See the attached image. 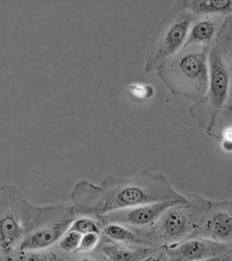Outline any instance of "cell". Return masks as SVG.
<instances>
[{
	"label": "cell",
	"instance_id": "1",
	"mask_svg": "<svg viewBox=\"0 0 232 261\" xmlns=\"http://www.w3.org/2000/svg\"><path fill=\"white\" fill-rule=\"evenodd\" d=\"M162 201H187L164 173L142 169L133 177L110 176L95 185L85 179L76 184L71 194V205L76 217L97 220L111 212Z\"/></svg>",
	"mask_w": 232,
	"mask_h": 261
},
{
	"label": "cell",
	"instance_id": "2",
	"mask_svg": "<svg viewBox=\"0 0 232 261\" xmlns=\"http://www.w3.org/2000/svg\"><path fill=\"white\" fill-rule=\"evenodd\" d=\"M232 17L226 20L217 38L210 46L209 83L207 95L194 103L189 113L199 127L209 134L218 116L231 104Z\"/></svg>",
	"mask_w": 232,
	"mask_h": 261
},
{
	"label": "cell",
	"instance_id": "3",
	"mask_svg": "<svg viewBox=\"0 0 232 261\" xmlns=\"http://www.w3.org/2000/svg\"><path fill=\"white\" fill-rule=\"evenodd\" d=\"M187 201L179 202L163 212L150 227L132 228L145 246L166 248L193 238L211 200L196 193H184Z\"/></svg>",
	"mask_w": 232,
	"mask_h": 261
},
{
	"label": "cell",
	"instance_id": "4",
	"mask_svg": "<svg viewBox=\"0 0 232 261\" xmlns=\"http://www.w3.org/2000/svg\"><path fill=\"white\" fill-rule=\"evenodd\" d=\"M210 46H183L158 69L161 80L172 93L198 103L207 95L209 83Z\"/></svg>",
	"mask_w": 232,
	"mask_h": 261
},
{
	"label": "cell",
	"instance_id": "5",
	"mask_svg": "<svg viewBox=\"0 0 232 261\" xmlns=\"http://www.w3.org/2000/svg\"><path fill=\"white\" fill-rule=\"evenodd\" d=\"M40 206L30 203L15 185L0 182V254L9 258L19 251Z\"/></svg>",
	"mask_w": 232,
	"mask_h": 261
},
{
	"label": "cell",
	"instance_id": "6",
	"mask_svg": "<svg viewBox=\"0 0 232 261\" xmlns=\"http://www.w3.org/2000/svg\"><path fill=\"white\" fill-rule=\"evenodd\" d=\"M196 17L187 1H178L162 18L150 41L145 58L146 72H153L184 46L189 29Z\"/></svg>",
	"mask_w": 232,
	"mask_h": 261
},
{
	"label": "cell",
	"instance_id": "7",
	"mask_svg": "<svg viewBox=\"0 0 232 261\" xmlns=\"http://www.w3.org/2000/svg\"><path fill=\"white\" fill-rule=\"evenodd\" d=\"M70 203L40 206L19 251L48 250L58 244L76 219Z\"/></svg>",
	"mask_w": 232,
	"mask_h": 261
},
{
	"label": "cell",
	"instance_id": "8",
	"mask_svg": "<svg viewBox=\"0 0 232 261\" xmlns=\"http://www.w3.org/2000/svg\"><path fill=\"white\" fill-rule=\"evenodd\" d=\"M193 238L232 244L231 201H211V206L201 218Z\"/></svg>",
	"mask_w": 232,
	"mask_h": 261
},
{
	"label": "cell",
	"instance_id": "9",
	"mask_svg": "<svg viewBox=\"0 0 232 261\" xmlns=\"http://www.w3.org/2000/svg\"><path fill=\"white\" fill-rule=\"evenodd\" d=\"M176 203L179 202L162 201L134 206L106 214L99 217L97 222L101 230L108 223H117L129 228L144 229L151 226L165 210Z\"/></svg>",
	"mask_w": 232,
	"mask_h": 261
},
{
	"label": "cell",
	"instance_id": "10",
	"mask_svg": "<svg viewBox=\"0 0 232 261\" xmlns=\"http://www.w3.org/2000/svg\"><path fill=\"white\" fill-rule=\"evenodd\" d=\"M164 250L170 261H204L219 257L231 258L232 244L192 238Z\"/></svg>",
	"mask_w": 232,
	"mask_h": 261
},
{
	"label": "cell",
	"instance_id": "11",
	"mask_svg": "<svg viewBox=\"0 0 232 261\" xmlns=\"http://www.w3.org/2000/svg\"><path fill=\"white\" fill-rule=\"evenodd\" d=\"M159 249L145 245L115 242L101 234L95 251L104 261H140Z\"/></svg>",
	"mask_w": 232,
	"mask_h": 261
},
{
	"label": "cell",
	"instance_id": "12",
	"mask_svg": "<svg viewBox=\"0 0 232 261\" xmlns=\"http://www.w3.org/2000/svg\"><path fill=\"white\" fill-rule=\"evenodd\" d=\"M229 16L208 15L196 18L189 29L184 46L192 44L211 46Z\"/></svg>",
	"mask_w": 232,
	"mask_h": 261
},
{
	"label": "cell",
	"instance_id": "13",
	"mask_svg": "<svg viewBox=\"0 0 232 261\" xmlns=\"http://www.w3.org/2000/svg\"><path fill=\"white\" fill-rule=\"evenodd\" d=\"M189 10L196 18L208 15L231 16L232 1H188L186 0Z\"/></svg>",
	"mask_w": 232,
	"mask_h": 261
},
{
	"label": "cell",
	"instance_id": "14",
	"mask_svg": "<svg viewBox=\"0 0 232 261\" xmlns=\"http://www.w3.org/2000/svg\"><path fill=\"white\" fill-rule=\"evenodd\" d=\"M101 234L115 242L143 245L133 229L122 224L117 223L105 224L101 228Z\"/></svg>",
	"mask_w": 232,
	"mask_h": 261
},
{
	"label": "cell",
	"instance_id": "15",
	"mask_svg": "<svg viewBox=\"0 0 232 261\" xmlns=\"http://www.w3.org/2000/svg\"><path fill=\"white\" fill-rule=\"evenodd\" d=\"M58 255L50 249L43 250L18 251L7 261H58Z\"/></svg>",
	"mask_w": 232,
	"mask_h": 261
},
{
	"label": "cell",
	"instance_id": "16",
	"mask_svg": "<svg viewBox=\"0 0 232 261\" xmlns=\"http://www.w3.org/2000/svg\"><path fill=\"white\" fill-rule=\"evenodd\" d=\"M82 234L69 229L59 241L58 248L66 254H75L78 250Z\"/></svg>",
	"mask_w": 232,
	"mask_h": 261
},
{
	"label": "cell",
	"instance_id": "17",
	"mask_svg": "<svg viewBox=\"0 0 232 261\" xmlns=\"http://www.w3.org/2000/svg\"><path fill=\"white\" fill-rule=\"evenodd\" d=\"M70 230H74L81 234L90 233V232H97L101 233V227L97 223L96 220L93 218L81 216L77 217L73 221Z\"/></svg>",
	"mask_w": 232,
	"mask_h": 261
},
{
	"label": "cell",
	"instance_id": "18",
	"mask_svg": "<svg viewBox=\"0 0 232 261\" xmlns=\"http://www.w3.org/2000/svg\"><path fill=\"white\" fill-rule=\"evenodd\" d=\"M101 233L90 232L82 234L76 253H91L95 250L100 241Z\"/></svg>",
	"mask_w": 232,
	"mask_h": 261
},
{
	"label": "cell",
	"instance_id": "19",
	"mask_svg": "<svg viewBox=\"0 0 232 261\" xmlns=\"http://www.w3.org/2000/svg\"><path fill=\"white\" fill-rule=\"evenodd\" d=\"M140 261H170L164 249L160 248Z\"/></svg>",
	"mask_w": 232,
	"mask_h": 261
},
{
	"label": "cell",
	"instance_id": "20",
	"mask_svg": "<svg viewBox=\"0 0 232 261\" xmlns=\"http://www.w3.org/2000/svg\"><path fill=\"white\" fill-rule=\"evenodd\" d=\"M89 253H86L87 256H81L74 261H104L95 251L93 252V256H89Z\"/></svg>",
	"mask_w": 232,
	"mask_h": 261
},
{
	"label": "cell",
	"instance_id": "21",
	"mask_svg": "<svg viewBox=\"0 0 232 261\" xmlns=\"http://www.w3.org/2000/svg\"><path fill=\"white\" fill-rule=\"evenodd\" d=\"M204 261H231V258H229V257H219V258L209 259V260Z\"/></svg>",
	"mask_w": 232,
	"mask_h": 261
}]
</instances>
